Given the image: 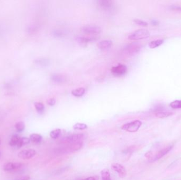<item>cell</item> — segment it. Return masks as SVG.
<instances>
[{
    "mask_svg": "<svg viewBox=\"0 0 181 180\" xmlns=\"http://www.w3.org/2000/svg\"><path fill=\"white\" fill-rule=\"evenodd\" d=\"M50 79L53 82L58 83V84L64 83L65 82L66 80L65 76L62 73H53V75L51 76Z\"/></svg>",
    "mask_w": 181,
    "mask_h": 180,
    "instance_id": "11",
    "label": "cell"
},
{
    "mask_svg": "<svg viewBox=\"0 0 181 180\" xmlns=\"http://www.w3.org/2000/svg\"><path fill=\"white\" fill-rule=\"evenodd\" d=\"M30 138L26 137H23V138H20L19 142L18 143V145L17 146V147L19 148L21 147H22L23 145H27L30 142Z\"/></svg>",
    "mask_w": 181,
    "mask_h": 180,
    "instance_id": "17",
    "label": "cell"
},
{
    "mask_svg": "<svg viewBox=\"0 0 181 180\" xmlns=\"http://www.w3.org/2000/svg\"><path fill=\"white\" fill-rule=\"evenodd\" d=\"M133 22L135 23L137 25H140L141 27H147L148 26V23L144 21L143 20H140V19H134L133 20Z\"/></svg>",
    "mask_w": 181,
    "mask_h": 180,
    "instance_id": "27",
    "label": "cell"
},
{
    "mask_svg": "<svg viewBox=\"0 0 181 180\" xmlns=\"http://www.w3.org/2000/svg\"><path fill=\"white\" fill-rule=\"evenodd\" d=\"M112 45L111 40H104L101 41L98 43V47L101 50H108Z\"/></svg>",
    "mask_w": 181,
    "mask_h": 180,
    "instance_id": "12",
    "label": "cell"
},
{
    "mask_svg": "<svg viewBox=\"0 0 181 180\" xmlns=\"http://www.w3.org/2000/svg\"><path fill=\"white\" fill-rule=\"evenodd\" d=\"M30 141L34 144H39L43 140L41 135L38 134H32L30 135Z\"/></svg>",
    "mask_w": 181,
    "mask_h": 180,
    "instance_id": "15",
    "label": "cell"
},
{
    "mask_svg": "<svg viewBox=\"0 0 181 180\" xmlns=\"http://www.w3.org/2000/svg\"><path fill=\"white\" fill-rule=\"evenodd\" d=\"M36 151L34 149L29 148L20 151L18 153V157L22 160H29L36 155Z\"/></svg>",
    "mask_w": 181,
    "mask_h": 180,
    "instance_id": "6",
    "label": "cell"
},
{
    "mask_svg": "<svg viewBox=\"0 0 181 180\" xmlns=\"http://www.w3.org/2000/svg\"><path fill=\"white\" fill-rule=\"evenodd\" d=\"M80 30L82 32L88 35H97L102 31L100 27L96 25H86L82 27Z\"/></svg>",
    "mask_w": 181,
    "mask_h": 180,
    "instance_id": "5",
    "label": "cell"
},
{
    "mask_svg": "<svg viewBox=\"0 0 181 180\" xmlns=\"http://www.w3.org/2000/svg\"><path fill=\"white\" fill-rule=\"evenodd\" d=\"M151 33L148 30L146 29H139L132 33L128 37L131 40H139L146 39L150 37Z\"/></svg>",
    "mask_w": 181,
    "mask_h": 180,
    "instance_id": "2",
    "label": "cell"
},
{
    "mask_svg": "<svg viewBox=\"0 0 181 180\" xmlns=\"http://www.w3.org/2000/svg\"><path fill=\"white\" fill-rule=\"evenodd\" d=\"M164 42V40L162 39H159V40H154L153 41H151L150 43L149 44V46L151 48L154 49L158 47L159 45H162Z\"/></svg>",
    "mask_w": 181,
    "mask_h": 180,
    "instance_id": "20",
    "label": "cell"
},
{
    "mask_svg": "<svg viewBox=\"0 0 181 180\" xmlns=\"http://www.w3.org/2000/svg\"><path fill=\"white\" fill-rule=\"evenodd\" d=\"M15 127L16 130L18 132H21L25 128V123L23 122H19L15 124Z\"/></svg>",
    "mask_w": 181,
    "mask_h": 180,
    "instance_id": "25",
    "label": "cell"
},
{
    "mask_svg": "<svg viewBox=\"0 0 181 180\" xmlns=\"http://www.w3.org/2000/svg\"><path fill=\"white\" fill-rule=\"evenodd\" d=\"M1 152H0V156H1Z\"/></svg>",
    "mask_w": 181,
    "mask_h": 180,
    "instance_id": "34",
    "label": "cell"
},
{
    "mask_svg": "<svg viewBox=\"0 0 181 180\" xmlns=\"http://www.w3.org/2000/svg\"><path fill=\"white\" fill-rule=\"evenodd\" d=\"M1 139H0V144H1Z\"/></svg>",
    "mask_w": 181,
    "mask_h": 180,
    "instance_id": "33",
    "label": "cell"
},
{
    "mask_svg": "<svg viewBox=\"0 0 181 180\" xmlns=\"http://www.w3.org/2000/svg\"><path fill=\"white\" fill-rule=\"evenodd\" d=\"M22 166V164L19 162H9L3 166V170L6 172L18 170Z\"/></svg>",
    "mask_w": 181,
    "mask_h": 180,
    "instance_id": "10",
    "label": "cell"
},
{
    "mask_svg": "<svg viewBox=\"0 0 181 180\" xmlns=\"http://www.w3.org/2000/svg\"><path fill=\"white\" fill-rule=\"evenodd\" d=\"M171 9L172 10H179L181 11V6H177V5H172L171 6Z\"/></svg>",
    "mask_w": 181,
    "mask_h": 180,
    "instance_id": "31",
    "label": "cell"
},
{
    "mask_svg": "<svg viewBox=\"0 0 181 180\" xmlns=\"http://www.w3.org/2000/svg\"><path fill=\"white\" fill-rule=\"evenodd\" d=\"M96 2L98 8L104 11H110L114 7V2L111 0H98Z\"/></svg>",
    "mask_w": 181,
    "mask_h": 180,
    "instance_id": "7",
    "label": "cell"
},
{
    "mask_svg": "<svg viewBox=\"0 0 181 180\" xmlns=\"http://www.w3.org/2000/svg\"><path fill=\"white\" fill-rule=\"evenodd\" d=\"M88 128V125L84 123H76L73 126V128L75 130H84Z\"/></svg>",
    "mask_w": 181,
    "mask_h": 180,
    "instance_id": "23",
    "label": "cell"
},
{
    "mask_svg": "<svg viewBox=\"0 0 181 180\" xmlns=\"http://www.w3.org/2000/svg\"><path fill=\"white\" fill-rule=\"evenodd\" d=\"M102 180H111L110 173L108 169H104L101 172Z\"/></svg>",
    "mask_w": 181,
    "mask_h": 180,
    "instance_id": "19",
    "label": "cell"
},
{
    "mask_svg": "<svg viewBox=\"0 0 181 180\" xmlns=\"http://www.w3.org/2000/svg\"><path fill=\"white\" fill-rule=\"evenodd\" d=\"M61 132H62V130L60 129H56L55 130H53L50 133V137L53 138V139H57L58 138L59 136H60V134H61Z\"/></svg>",
    "mask_w": 181,
    "mask_h": 180,
    "instance_id": "22",
    "label": "cell"
},
{
    "mask_svg": "<svg viewBox=\"0 0 181 180\" xmlns=\"http://www.w3.org/2000/svg\"><path fill=\"white\" fill-rule=\"evenodd\" d=\"M173 146H167L166 148H163L159 150L157 152L155 153V154H153L151 152L146 153V158H148L149 161L151 162H155L156 161L159 160L160 158H163L164 155H166L167 153L169 152L171 149L172 148Z\"/></svg>",
    "mask_w": 181,
    "mask_h": 180,
    "instance_id": "1",
    "label": "cell"
},
{
    "mask_svg": "<svg viewBox=\"0 0 181 180\" xmlns=\"http://www.w3.org/2000/svg\"><path fill=\"white\" fill-rule=\"evenodd\" d=\"M170 106L174 109L181 108V100L174 101L170 104Z\"/></svg>",
    "mask_w": 181,
    "mask_h": 180,
    "instance_id": "26",
    "label": "cell"
},
{
    "mask_svg": "<svg viewBox=\"0 0 181 180\" xmlns=\"http://www.w3.org/2000/svg\"><path fill=\"white\" fill-rule=\"evenodd\" d=\"M83 180H99V176L98 175L90 176V177H88V178H86L85 179Z\"/></svg>",
    "mask_w": 181,
    "mask_h": 180,
    "instance_id": "30",
    "label": "cell"
},
{
    "mask_svg": "<svg viewBox=\"0 0 181 180\" xmlns=\"http://www.w3.org/2000/svg\"><path fill=\"white\" fill-rule=\"evenodd\" d=\"M37 63L40 65H44L47 63L45 59H40V60H37Z\"/></svg>",
    "mask_w": 181,
    "mask_h": 180,
    "instance_id": "32",
    "label": "cell"
},
{
    "mask_svg": "<svg viewBox=\"0 0 181 180\" xmlns=\"http://www.w3.org/2000/svg\"><path fill=\"white\" fill-rule=\"evenodd\" d=\"M173 113L168 111H159L156 113V117L159 118H165L172 115Z\"/></svg>",
    "mask_w": 181,
    "mask_h": 180,
    "instance_id": "21",
    "label": "cell"
},
{
    "mask_svg": "<svg viewBox=\"0 0 181 180\" xmlns=\"http://www.w3.org/2000/svg\"><path fill=\"white\" fill-rule=\"evenodd\" d=\"M35 109L39 114H42L45 110V106L43 103L40 102H36L35 103Z\"/></svg>",
    "mask_w": 181,
    "mask_h": 180,
    "instance_id": "24",
    "label": "cell"
},
{
    "mask_svg": "<svg viewBox=\"0 0 181 180\" xmlns=\"http://www.w3.org/2000/svg\"><path fill=\"white\" fill-rule=\"evenodd\" d=\"M30 176L29 175H24V176H22L17 178L14 180H30Z\"/></svg>",
    "mask_w": 181,
    "mask_h": 180,
    "instance_id": "29",
    "label": "cell"
},
{
    "mask_svg": "<svg viewBox=\"0 0 181 180\" xmlns=\"http://www.w3.org/2000/svg\"><path fill=\"white\" fill-rule=\"evenodd\" d=\"M20 136L18 135H13L11 138L9 142V144L11 146H17L18 143L19 142L20 139Z\"/></svg>",
    "mask_w": 181,
    "mask_h": 180,
    "instance_id": "18",
    "label": "cell"
},
{
    "mask_svg": "<svg viewBox=\"0 0 181 180\" xmlns=\"http://www.w3.org/2000/svg\"><path fill=\"white\" fill-rule=\"evenodd\" d=\"M96 40L95 37H86V36H80L77 38V40L80 43H86Z\"/></svg>",
    "mask_w": 181,
    "mask_h": 180,
    "instance_id": "14",
    "label": "cell"
},
{
    "mask_svg": "<svg viewBox=\"0 0 181 180\" xmlns=\"http://www.w3.org/2000/svg\"><path fill=\"white\" fill-rule=\"evenodd\" d=\"M141 125L142 123L140 120H134L133 122L127 123L122 125L121 129L128 132L135 133L138 130Z\"/></svg>",
    "mask_w": 181,
    "mask_h": 180,
    "instance_id": "3",
    "label": "cell"
},
{
    "mask_svg": "<svg viewBox=\"0 0 181 180\" xmlns=\"http://www.w3.org/2000/svg\"><path fill=\"white\" fill-rule=\"evenodd\" d=\"M141 45L138 43H133L129 44L123 48V53L128 55H135L140 51Z\"/></svg>",
    "mask_w": 181,
    "mask_h": 180,
    "instance_id": "4",
    "label": "cell"
},
{
    "mask_svg": "<svg viewBox=\"0 0 181 180\" xmlns=\"http://www.w3.org/2000/svg\"><path fill=\"white\" fill-rule=\"evenodd\" d=\"M85 88L83 87H80L72 90V94L75 97H79L82 96L85 94Z\"/></svg>",
    "mask_w": 181,
    "mask_h": 180,
    "instance_id": "16",
    "label": "cell"
},
{
    "mask_svg": "<svg viewBox=\"0 0 181 180\" xmlns=\"http://www.w3.org/2000/svg\"><path fill=\"white\" fill-rule=\"evenodd\" d=\"M83 138H84V134H74L68 136L66 138V140L68 142L74 143L80 142V140L83 139Z\"/></svg>",
    "mask_w": 181,
    "mask_h": 180,
    "instance_id": "13",
    "label": "cell"
},
{
    "mask_svg": "<svg viewBox=\"0 0 181 180\" xmlns=\"http://www.w3.org/2000/svg\"><path fill=\"white\" fill-rule=\"evenodd\" d=\"M127 71V67L123 64H119L116 66L113 67L111 69V72L114 75L117 76L125 75Z\"/></svg>",
    "mask_w": 181,
    "mask_h": 180,
    "instance_id": "8",
    "label": "cell"
},
{
    "mask_svg": "<svg viewBox=\"0 0 181 180\" xmlns=\"http://www.w3.org/2000/svg\"><path fill=\"white\" fill-rule=\"evenodd\" d=\"M112 168L113 170L118 173L119 177L121 178H125L127 175V170L126 168L123 165H121L119 163H113L112 165Z\"/></svg>",
    "mask_w": 181,
    "mask_h": 180,
    "instance_id": "9",
    "label": "cell"
},
{
    "mask_svg": "<svg viewBox=\"0 0 181 180\" xmlns=\"http://www.w3.org/2000/svg\"><path fill=\"white\" fill-rule=\"evenodd\" d=\"M55 103L56 100L55 99V98H50V99L47 100V104H48V105H49V106H54V105L55 104Z\"/></svg>",
    "mask_w": 181,
    "mask_h": 180,
    "instance_id": "28",
    "label": "cell"
}]
</instances>
